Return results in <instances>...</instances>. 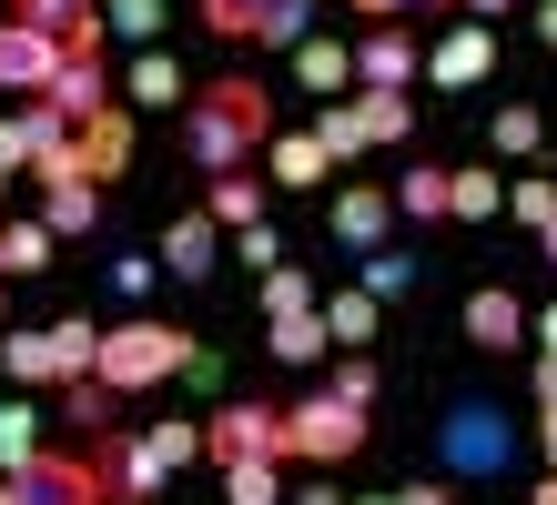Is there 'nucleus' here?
I'll use <instances>...</instances> for the list:
<instances>
[{
  "mask_svg": "<svg viewBox=\"0 0 557 505\" xmlns=\"http://www.w3.org/2000/svg\"><path fill=\"white\" fill-rule=\"evenodd\" d=\"M528 505H557V476H547V485H537V495H528Z\"/></svg>",
  "mask_w": 557,
  "mask_h": 505,
  "instance_id": "5fc2aeb1",
  "label": "nucleus"
},
{
  "mask_svg": "<svg viewBox=\"0 0 557 505\" xmlns=\"http://www.w3.org/2000/svg\"><path fill=\"white\" fill-rule=\"evenodd\" d=\"M355 505H396V495H355Z\"/></svg>",
  "mask_w": 557,
  "mask_h": 505,
  "instance_id": "13d9d810",
  "label": "nucleus"
},
{
  "mask_svg": "<svg viewBox=\"0 0 557 505\" xmlns=\"http://www.w3.org/2000/svg\"><path fill=\"white\" fill-rule=\"evenodd\" d=\"M537 41H547V51H557V0H537Z\"/></svg>",
  "mask_w": 557,
  "mask_h": 505,
  "instance_id": "3c124183",
  "label": "nucleus"
},
{
  "mask_svg": "<svg viewBox=\"0 0 557 505\" xmlns=\"http://www.w3.org/2000/svg\"><path fill=\"white\" fill-rule=\"evenodd\" d=\"M497 11H517V0H456V21H486V30H497Z\"/></svg>",
  "mask_w": 557,
  "mask_h": 505,
  "instance_id": "de8ad7c7",
  "label": "nucleus"
},
{
  "mask_svg": "<svg viewBox=\"0 0 557 505\" xmlns=\"http://www.w3.org/2000/svg\"><path fill=\"white\" fill-rule=\"evenodd\" d=\"M355 122H366V152L416 142V101H406V91H355Z\"/></svg>",
  "mask_w": 557,
  "mask_h": 505,
  "instance_id": "6ab92c4d",
  "label": "nucleus"
},
{
  "mask_svg": "<svg viewBox=\"0 0 557 505\" xmlns=\"http://www.w3.org/2000/svg\"><path fill=\"white\" fill-rule=\"evenodd\" d=\"M21 495L30 505H112V465H102V445H41L21 465Z\"/></svg>",
  "mask_w": 557,
  "mask_h": 505,
  "instance_id": "39448f33",
  "label": "nucleus"
},
{
  "mask_svg": "<svg viewBox=\"0 0 557 505\" xmlns=\"http://www.w3.org/2000/svg\"><path fill=\"white\" fill-rule=\"evenodd\" d=\"M528 333H537V354H557V303H547V314H528Z\"/></svg>",
  "mask_w": 557,
  "mask_h": 505,
  "instance_id": "09e8293b",
  "label": "nucleus"
},
{
  "mask_svg": "<svg viewBox=\"0 0 557 505\" xmlns=\"http://www.w3.org/2000/svg\"><path fill=\"white\" fill-rule=\"evenodd\" d=\"M41 101H51V112L82 131V122H102L122 91H112V72H102V61H72V51H61V72H51V91H41Z\"/></svg>",
  "mask_w": 557,
  "mask_h": 505,
  "instance_id": "9d476101",
  "label": "nucleus"
},
{
  "mask_svg": "<svg viewBox=\"0 0 557 505\" xmlns=\"http://www.w3.org/2000/svg\"><path fill=\"white\" fill-rule=\"evenodd\" d=\"M486 72H497V30H486V21H456L446 41L425 51V81H436V91H476Z\"/></svg>",
  "mask_w": 557,
  "mask_h": 505,
  "instance_id": "1a4fd4ad",
  "label": "nucleus"
},
{
  "mask_svg": "<svg viewBox=\"0 0 557 505\" xmlns=\"http://www.w3.org/2000/svg\"><path fill=\"white\" fill-rule=\"evenodd\" d=\"M537 253H547V263H557V223H537Z\"/></svg>",
  "mask_w": 557,
  "mask_h": 505,
  "instance_id": "864d4df0",
  "label": "nucleus"
},
{
  "mask_svg": "<svg viewBox=\"0 0 557 505\" xmlns=\"http://www.w3.org/2000/svg\"><path fill=\"white\" fill-rule=\"evenodd\" d=\"M284 61H294V81H305V91H324V101L355 81V51H345V41H324V30H305V41H294Z\"/></svg>",
  "mask_w": 557,
  "mask_h": 505,
  "instance_id": "a211bd4d",
  "label": "nucleus"
},
{
  "mask_svg": "<svg viewBox=\"0 0 557 505\" xmlns=\"http://www.w3.org/2000/svg\"><path fill=\"white\" fill-rule=\"evenodd\" d=\"M314 314H324V333H335V354H366V344H375V324H385V303H375L366 283H345V293H324Z\"/></svg>",
  "mask_w": 557,
  "mask_h": 505,
  "instance_id": "f3484780",
  "label": "nucleus"
},
{
  "mask_svg": "<svg viewBox=\"0 0 557 505\" xmlns=\"http://www.w3.org/2000/svg\"><path fill=\"white\" fill-rule=\"evenodd\" d=\"M264 173H253V162H244V173H203V213L223 223V232H244V223H264Z\"/></svg>",
  "mask_w": 557,
  "mask_h": 505,
  "instance_id": "2eb2a0df",
  "label": "nucleus"
},
{
  "mask_svg": "<svg viewBox=\"0 0 557 505\" xmlns=\"http://www.w3.org/2000/svg\"><path fill=\"white\" fill-rule=\"evenodd\" d=\"M264 344H274L284 364H324V354H335V333H324V314H274Z\"/></svg>",
  "mask_w": 557,
  "mask_h": 505,
  "instance_id": "c756f323",
  "label": "nucleus"
},
{
  "mask_svg": "<svg viewBox=\"0 0 557 505\" xmlns=\"http://www.w3.org/2000/svg\"><path fill=\"white\" fill-rule=\"evenodd\" d=\"M366 404H345V394H305V404H284V465H314V476H335V465L366 455Z\"/></svg>",
  "mask_w": 557,
  "mask_h": 505,
  "instance_id": "20e7f679",
  "label": "nucleus"
},
{
  "mask_svg": "<svg viewBox=\"0 0 557 505\" xmlns=\"http://www.w3.org/2000/svg\"><path fill=\"white\" fill-rule=\"evenodd\" d=\"M314 152H324V162H355V152H366V122H355V101H324V112H314Z\"/></svg>",
  "mask_w": 557,
  "mask_h": 505,
  "instance_id": "473e14b6",
  "label": "nucleus"
},
{
  "mask_svg": "<svg viewBox=\"0 0 557 505\" xmlns=\"http://www.w3.org/2000/svg\"><path fill=\"white\" fill-rule=\"evenodd\" d=\"M152 505H173V495H152Z\"/></svg>",
  "mask_w": 557,
  "mask_h": 505,
  "instance_id": "bf43d9fd",
  "label": "nucleus"
},
{
  "mask_svg": "<svg viewBox=\"0 0 557 505\" xmlns=\"http://www.w3.org/2000/svg\"><path fill=\"white\" fill-rule=\"evenodd\" d=\"M396 505H456V485H446V476H425V485H396Z\"/></svg>",
  "mask_w": 557,
  "mask_h": 505,
  "instance_id": "37998d69",
  "label": "nucleus"
},
{
  "mask_svg": "<svg viewBox=\"0 0 557 505\" xmlns=\"http://www.w3.org/2000/svg\"><path fill=\"white\" fill-rule=\"evenodd\" d=\"M51 72H61V41H51V30H30V21H11V11H0V91L41 101V91H51Z\"/></svg>",
  "mask_w": 557,
  "mask_h": 505,
  "instance_id": "0eeeda50",
  "label": "nucleus"
},
{
  "mask_svg": "<svg viewBox=\"0 0 557 505\" xmlns=\"http://www.w3.org/2000/svg\"><path fill=\"white\" fill-rule=\"evenodd\" d=\"M61 243H51V223L30 213V223H0V283H21V274H41Z\"/></svg>",
  "mask_w": 557,
  "mask_h": 505,
  "instance_id": "a878e982",
  "label": "nucleus"
},
{
  "mask_svg": "<svg viewBox=\"0 0 557 505\" xmlns=\"http://www.w3.org/2000/svg\"><path fill=\"white\" fill-rule=\"evenodd\" d=\"M406 11H456V0H406Z\"/></svg>",
  "mask_w": 557,
  "mask_h": 505,
  "instance_id": "4d7b16f0",
  "label": "nucleus"
},
{
  "mask_svg": "<svg viewBox=\"0 0 557 505\" xmlns=\"http://www.w3.org/2000/svg\"><path fill=\"white\" fill-rule=\"evenodd\" d=\"M203 455L213 465H244V455H274L284 465V404H264V394L213 404V415H203Z\"/></svg>",
  "mask_w": 557,
  "mask_h": 505,
  "instance_id": "423d86ee",
  "label": "nucleus"
},
{
  "mask_svg": "<svg viewBox=\"0 0 557 505\" xmlns=\"http://www.w3.org/2000/svg\"><path fill=\"white\" fill-rule=\"evenodd\" d=\"M284 505H345V495H335V485L314 476V485H284Z\"/></svg>",
  "mask_w": 557,
  "mask_h": 505,
  "instance_id": "49530a36",
  "label": "nucleus"
},
{
  "mask_svg": "<svg viewBox=\"0 0 557 505\" xmlns=\"http://www.w3.org/2000/svg\"><path fill=\"white\" fill-rule=\"evenodd\" d=\"M324 394H345V404H366V415H375V394H385L375 354H324Z\"/></svg>",
  "mask_w": 557,
  "mask_h": 505,
  "instance_id": "2f4dec72",
  "label": "nucleus"
},
{
  "mask_svg": "<svg viewBox=\"0 0 557 505\" xmlns=\"http://www.w3.org/2000/svg\"><path fill=\"white\" fill-rule=\"evenodd\" d=\"M406 81H425V51L406 41V21H375L355 41V91H406Z\"/></svg>",
  "mask_w": 557,
  "mask_h": 505,
  "instance_id": "6e6552de",
  "label": "nucleus"
},
{
  "mask_svg": "<svg viewBox=\"0 0 557 505\" xmlns=\"http://www.w3.org/2000/svg\"><path fill=\"white\" fill-rule=\"evenodd\" d=\"M507 213L528 223V232H537V223H557V173H517V182H507Z\"/></svg>",
  "mask_w": 557,
  "mask_h": 505,
  "instance_id": "f704fd0d",
  "label": "nucleus"
},
{
  "mask_svg": "<svg viewBox=\"0 0 557 505\" xmlns=\"http://www.w3.org/2000/svg\"><path fill=\"white\" fill-rule=\"evenodd\" d=\"M234 243H244V263H264V274H274V263H284V243H274V223H244V232H234Z\"/></svg>",
  "mask_w": 557,
  "mask_h": 505,
  "instance_id": "ea45409f",
  "label": "nucleus"
},
{
  "mask_svg": "<svg viewBox=\"0 0 557 505\" xmlns=\"http://www.w3.org/2000/svg\"><path fill=\"white\" fill-rule=\"evenodd\" d=\"M193 21H203L213 41H264V21H274V0H193Z\"/></svg>",
  "mask_w": 557,
  "mask_h": 505,
  "instance_id": "c85d7f7f",
  "label": "nucleus"
},
{
  "mask_svg": "<svg viewBox=\"0 0 557 505\" xmlns=\"http://www.w3.org/2000/svg\"><path fill=\"white\" fill-rule=\"evenodd\" d=\"M102 465H112V505H152L183 465H203V415H162L143 434H122V445H102Z\"/></svg>",
  "mask_w": 557,
  "mask_h": 505,
  "instance_id": "7ed1b4c3",
  "label": "nucleus"
},
{
  "mask_svg": "<svg viewBox=\"0 0 557 505\" xmlns=\"http://www.w3.org/2000/svg\"><path fill=\"white\" fill-rule=\"evenodd\" d=\"M0 333H11V283H0Z\"/></svg>",
  "mask_w": 557,
  "mask_h": 505,
  "instance_id": "6e6d98bb",
  "label": "nucleus"
},
{
  "mask_svg": "<svg viewBox=\"0 0 557 505\" xmlns=\"http://www.w3.org/2000/svg\"><path fill=\"white\" fill-rule=\"evenodd\" d=\"M51 415H72L82 434H112V415H122V394H112L102 375H72V384H51Z\"/></svg>",
  "mask_w": 557,
  "mask_h": 505,
  "instance_id": "4be33fe9",
  "label": "nucleus"
},
{
  "mask_svg": "<svg viewBox=\"0 0 557 505\" xmlns=\"http://www.w3.org/2000/svg\"><path fill=\"white\" fill-rule=\"evenodd\" d=\"M41 223H51V243H82L102 223V192L91 182H41Z\"/></svg>",
  "mask_w": 557,
  "mask_h": 505,
  "instance_id": "412c9836",
  "label": "nucleus"
},
{
  "mask_svg": "<svg viewBox=\"0 0 557 505\" xmlns=\"http://www.w3.org/2000/svg\"><path fill=\"white\" fill-rule=\"evenodd\" d=\"M528 394H537V415H557V354H537V375H528Z\"/></svg>",
  "mask_w": 557,
  "mask_h": 505,
  "instance_id": "79ce46f5",
  "label": "nucleus"
},
{
  "mask_svg": "<svg viewBox=\"0 0 557 505\" xmlns=\"http://www.w3.org/2000/svg\"><path fill=\"white\" fill-rule=\"evenodd\" d=\"M406 283H416V253H385V243H375V253H366V293H375V303H396Z\"/></svg>",
  "mask_w": 557,
  "mask_h": 505,
  "instance_id": "4c0bfd02",
  "label": "nucleus"
},
{
  "mask_svg": "<svg viewBox=\"0 0 557 505\" xmlns=\"http://www.w3.org/2000/svg\"><path fill=\"white\" fill-rule=\"evenodd\" d=\"M223 505H284V465H274V455L223 465Z\"/></svg>",
  "mask_w": 557,
  "mask_h": 505,
  "instance_id": "7c9ffc66",
  "label": "nucleus"
},
{
  "mask_svg": "<svg viewBox=\"0 0 557 505\" xmlns=\"http://www.w3.org/2000/svg\"><path fill=\"white\" fill-rule=\"evenodd\" d=\"M112 293L143 303V293H152V253H122V263H112Z\"/></svg>",
  "mask_w": 557,
  "mask_h": 505,
  "instance_id": "a19ab883",
  "label": "nucleus"
},
{
  "mask_svg": "<svg viewBox=\"0 0 557 505\" xmlns=\"http://www.w3.org/2000/svg\"><path fill=\"white\" fill-rule=\"evenodd\" d=\"M314 303H324V293H314L305 263H274V274H264V324H274V314H314Z\"/></svg>",
  "mask_w": 557,
  "mask_h": 505,
  "instance_id": "72a5a7b5",
  "label": "nucleus"
},
{
  "mask_svg": "<svg viewBox=\"0 0 557 505\" xmlns=\"http://www.w3.org/2000/svg\"><path fill=\"white\" fill-rule=\"evenodd\" d=\"M305 30H314V0H274V21H264V41H253V51H294Z\"/></svg>",
  "mask_w": 557,
  "mask_h": 505,
  "instance_id": "58836bf2",
  "label": "nucleus"
},
{
  "mask_svg": "<svg viewBox=\"0 0 557 505\" xmlns=\"http://www.w3.org/2000/svg\"><path fill=\"white\" fill-rule=\"evenodd\" d=\"M213 243H223V223L213 213H183L173 232H162V274H173V283H203L213 274Z\"/></svg>",
  "mask_w": 557,
  "mask_h": 505,
  "instance_id": "dca6fc26",
  "label": "nucleus"
},
{
  "mask_svg": "<svg viewBox=\"0 0 557 505\" xmlns=\"http://www.w3.org/2000/svg\"><path fill=\"white\" fill-rule=\"evenodd\" d=\"M385 232H396V192H385V182H345L335 192V243L345 253H375Z\"/></svg>",
  "mask_w": 557,
  "mask_h": 505,
  "instance_id": "f8f14e48",
  "label": "nucleus"
},
{
  "mask_svg": "<svg viewBox=\"0 0 557 505\" xmlns=\"http://www.w3.org/2000/svg\"><path fill=\"white\" fill-rule=\"evenodd\" d=\"M345 11H355V21L375 30V21H406V0H345Z\"/></svg>",
  "mask_w": 557,
  "mask_h": 505,
  "instance_id": "a18cd8bd",
  "label": "nucleus"
},
{
  "mask_svg": "<svg viewBox=\"0 0 557 505\" xmlns=\"http://www.w3.org/2000/svg\"><path fill=\"white\" fill-rule=\"evenodd\" d=\"M0 11H11V21H30V30H51V41H61V30H72L82 11H102V0H0Z\"/></svg>",
  "mask_w": 557,
  "mask_h": 505,
  "instance_id": "c9c22d12",
  "label": "nucleus"
},
{
  "mask_svg": "<svg viewBox=\"0 0 557 505\" xmlns=\"http://www.w3.org/2000/svg\"><path fill=\"white\" fill-rule=\"evenodd\" d=\"M446 455H456V465H507V425H486V404H456Z\"/></svg>",
  "mask_w": 557,
  "mask_h": 505,
  "instance_id": "b1692460",
  "label": "nucleus"
},
{
  "mask_svg": "<svg viewBox=\"0 0 557 505\" xmlns=\"http://www.w3.org/2000/svg\"><path fill=\"white\" fill-rule=\"evenodd\" d=\"M486 213H507V182L486 162H456L446 173V223H486Z\"/></svg>",
  "mask_w": 557,
  "mask_h": 505,
  "instance_id": "aec40b11",
  "label": "nucleus"
},
{
  "mask_svg": "<svg viewBox=\"0 0 557 505\" xmlns=\"http://www.w3.org/2000/svg\"><path fill=\"white\" fill-rule=\"evenodd\" d=\"M0 505H30V495H21V476H0Z\"/></svg>",
  "mask_w": 557,
  "mask_h": 505,
  "instance_id": "603ef678",
  "label": "nucleus"
},
{
  "mask_svg": "<svg viewBox=\"0 0 557 505\" xmlns=\"http://www.w3.org/2000/svg\"><path fill=\"white\" fill-rule=\"evenodd\" d=\"M467 344L476 354H517V344H528V303H517L507 283H476L467 293Z\"/></svg>",
  "mask_w": 557,
  "mask_h": 505,
  "instance_id": "9b49d317",
  "label": "nucleus"
},
{
  "mask_svg": "<svg viewBox=\"0 0 557 505\" xmlns=\"http://www.w3.org/2000/svg\"><path fill=\"white\" fill-rule=\"evenodd\" d=\"M11 173H30V152H21V122H0V182Z\"/></svg>",
  "mask_w": 557,
  "mask_h": 505,
  "instance_id": "c03bdc74",
  "label": "nucleus"
},
{
  "mask_svg": "<svg viewBox=\"0 0 557 505\" xmlns=\"http://www.w3.org/2000/svg\"><path fill=\"white\" fill-rule=\"evenodd\" d=\"M486 142H497L507 162H528L547 142V112H537V101H497V112H486Z\"/></svg>",
  "mask_w": 557,
  "mask_h": 505,
  "instance_id": "bb28decb",
  "label": "nucleus"
},
{
  "mask_svg": "<svg viewBox=\"0 0 557 505\" xmlns=\"http://www.w3.org/2000/svg\"><path fill=\"white\" fill-rule=\"evenodd\" d=\"M122 101H143V112H162V101H193V81H183V61H173V51H143L133 72H122Z\"/></svg>",
  "mask_w": 557,
  "mask_h": 505,
  "instance_id": "5701e85b",
  "label": "nucleus"
},
{
  "mask_svg": "<svg viewBox=\"0 0 557 505\" xmlns=\"http://www.w3.org/2000/svg\"><path fill=\"white\" fill-rule=\"evenodd\" d=\"M203 354L183 324H162V314H133V324H102V354H91V375H102L122 404L133 394H162V384H183V364Z\"/></svg>",
  "mask_w": 557,
  "mask_h": 505,
  "instance_id": "f03ea898",
  "label": "nucleus"
},
{
  "mask_svg": "<svg viewBox=\"0 0 557 505\" xmlns=\"http://www.w3.org/2000/svg\"><path fill=\"white\" fill-rule=\"evenodd\" d=\"M41 415H51V404H30V394L0 404V476H21V465L41 455Z\"/></svg>",
  "mask_w": 557,
  "mask_h": 505,
  "instance_id": "cd10ccee",
  "label": "nucleus"
},
{
  "mask_svg": "<svg viewBox=\"0 0 557 505\" xmlns=\"http://www.w3.org/2000/svg\"><path fill=\"white\" fill-rule=\"evenodd\" d=\"M537 455H547V476H557V415H537Z\"/></svg>",
  "mask_w": 557,
  "mask_h": 505,
  "instance_id": "8fccbe9b",
  "label": "nucleus"
},
{
  "mask_svg": "<svg viewBox=\"0 0 557 505\" xmlns=\"http://www.w3.org/2000/svg\"><path fill=\"white\" fill-rule=\"evenodd\" d=\"M253 162H264V182H274V192H324V173H335V162L314 152V131H274Z\"/></svg>",
  "mask_w": 557,
  "mask_h": 505,
  "instance_id": "4468645a",
  "label": "nucleus"
},
{
  "mask_svg": "<svg viewBox=\"0 0 557 505\" xmlns=\"http://www.w3.org/2000/svg\"><path fill=\"white\" fill-rule=\"evenodd\" d=\"M102 21H112V30H133L143 51H162V0H102Z\"/></svg>",
  "mask_w": 557,
  "mask_h": 505,
  "instance_id": "e433bc0d",
  "label": "nucleus"
},
{
  "mask_svg": "<svg viewBox=\"0 0 557 505\" xmlns=\"http://www.w3.org/2000/svg\"><path fill=\"white\" fill-rule=\"evenodd\" d=\"M264 142H274V81H253V72L193 81V101H183V152H193V173H244Z\"/></svg>",
  "mask_w": 557,
  "mask_h": 505,
  "instance_id": "f257e3e1",
  "label": "nucleus"
},
{
  "mask_svg": "<svg viewBox=\"0 0 557 505\" xmlns=\"http://www.w3.org/2000/svg\"><path fill=\"white\" fill-rule=\"evenodd\" d=\"M72 152H82V182L102 192V182L122 173V162H133V112H122V101H112L102 122H82V131H72Z\"/></svg>",
  "mask_w": 557,
  "mask_h": 505,
  "instance_id": "ddd939ff",
  "label": "nucleus"
},
{
  "mask_svg": "<svg viewBox=\"0 0 557 505\" xmlns=\"http://www.w3.org/2000/svg\"><path fill=\"white\" fill-rule=\"evenodd\" d=\"M446 173H456V162H406V173H396V213L406 223H446Z\"/></svg>",
  "mask_w": 557,
  "mask_h": 505,
  "instance_id": "393cba45",
  "label": "nucleus"
}]
</instances>
